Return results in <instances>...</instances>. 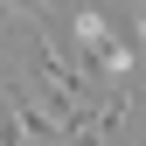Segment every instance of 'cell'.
I'll return each mask as SVG.
<instances>
[{
    "label": "cell",
    "mask_w": 146,
    "mask_h": 146,
    "mask_svg": "<svg viewBox=\"0 0 146 146\" xmlns=\"http://www.w3.org/2000/svg\"><path fill=\"white\" fill-rule=\"evenodd\" d=\"M7 111H14V125H21V139H42V146H63V132H56V118H49V111H42V104L28 98L21 84L7 90Z\"/></svg>",
    "instance_id": "cell-1"
},
{
    "label": "cell",
    "mask_w": 146,
    "mask_h": 146,
    "mask_svg": "<svg viewBox=\"0 0 146 146\" xmlns=\"http://www.w3.org/2000/svg\"><path fill=\"white\" fill-rule=\"evenodd\" d=\"M7 7H14V14H28L35 28H49V21H56V7H49V0H0V14H7Z\"/></svg>",
    "instance_id": "cell-2"
}]
</instances>
